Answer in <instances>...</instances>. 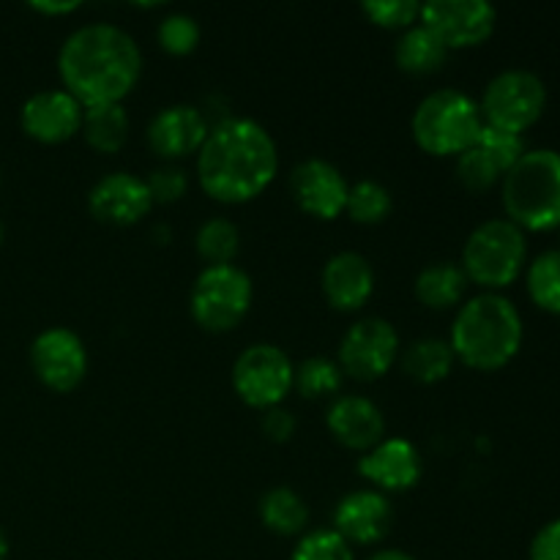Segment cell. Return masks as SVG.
<instances>
[{"mask_svg":"<svg viewBox=\"0 0 560 560\" xmlns=\"http://www.w3.org/2000/svg\"><path fill=\"white\" fill-rule=\"evenodd\" d=\"M58 74L82 107L120 104L142 77L140 44L113 22H88L60 44Z\"/></svg>","mask_w":560,"mask_h":560,"instance_id":"1","label":"cell"},{"mask_svg":"<svg viewBox=\"0 0 560 560\" xmlns=\"http://www.w3.org/2000/svg\"><path fill=\"white\" fill-rule=\"evenodd\" d=\"M279 148L271 131L252 118H224L211 126L197 153V180L219 202H249L273 184Z\"/></svg>","mask_w":560,"mask_h":560,"instance_id":"2","label":"cell"},{"mask_svg":"<svg viewBox=\"0 0 560 560\" xmlns=\"http://www.w3.org/2000/svg\"><path fill=\"white\" fill-rule=\"evenodd\" d=\"M448 345L470 370H501L523 348V317L506 295L485 290L459 306Z\"/></svg>","mask_w":560,"mask_h":560,"instance_id":"3","label":"cell"},{"mask_svg":"<svg viewBox=\"0 0 560 560\" xmlns=\"http://www.w3.org/2000/svg\"><path fill=\"white\" fill-rule=\"evenodd\" d=\"M503 208L509 222L520 230L560 228V153L534 148L501 178Z\"/></svg>","mask_w":560,"mask_h":560,"instance_id":"4","label":"cell"},{"mask_svg":"<svg viewBox=\"0 0 560 560\" xmlns=\"http://www.w3.org/2000/svg\"><path fill=\"white\" fill-rule=\"evenodd\" d=\"M481 129L485 118L479 102L457 88L427 93L410 118L416 145L432 156H459L476 145Z\"/></svg>","mask_w":560,"mask_h":560,"instance_id":"5","label":"cell"},{"mask_svg":"<svg viewBox=\"0 0 560 560\" xmlns=\"http://www.w3.org/2000/svg\"><path fill=\"white\" fill-rule=\"evenodd\" d=\"M525 257H528L525 230H520L509 219H487L465 241L459 266H463L468 282L498 293L520 277Z\"/></svg>","mask_w":560,"mask_h":560,"instance_id":"6","label":"cell"},{"mask_svg":"<svg viewBox=\"0 0 560 560\" xmlns=\"http://www.w3.org/2000/svg\"><path fill=\"white\" fill-rule=\"evenodd\" d=\"M255 284L249 273L235 262L228 266H206L197 273L189 293L191 317L200 328L213 334L233 331L252 310Z\"/></svg>","mask_w":560,"mask_h":560,"instance_id":"7","label":"cell"},{"mask_svg":"<svg viewBox=\"0 0 560 560\" xmlns=\"http://www.w3.org/2000/svg\"><path fill=\"white\" fill-rule=\"evenodd\" d=\"M547 85L528 69H506L492 77L485 88L479 109L487 126L523 135L545 113Z\"/></svg>","mask_w":560,"mask_h":560,"instance_id":"8","label":"cell"},{"mask_svg":"<svg viewBox=\"0 0 560 560\" xmlns=\"http://www.w3.org/2000/svg\"><path fill=\"white\" fill-rule=\"evenodd\" d=\"M295 364L279 345L255 342L233 364V388L249 408L268 410L293 392Z\"/></svg>","mask_w":560,"mask_h":560,"instance_id":"9","label":"cell"},{"mask_svg":"<svg viewBox=\"0 0 560 560\" xmlns=\"http://www.w3.org/2000/svg\"><path fill=\"white\" fill-rule=\"evenodd\" d=\"M399 350L402 345L394 323L375 315L361 317L345 331L337 364L355 381H377L392 370L394 361L399 359Z\"/></svg>","mask_w":560,"mask_h":560,"instance_id":"10","label":"cell"},{"mask_svg":"<svg viewBox=\"0 0 560 560\" xmlns=\"http://www.w3.org/2000/svg\"><path fill=\"white\" fill-rule=\"evenodd\" d=\"M33 375L47 388L58 394H69L85 381L88 375V348L77 331L66 326L44 328L31 345Z\"/></svg>","mask_w":560,"mask_h":560,"instance_id":"11","label":"cell"},{"mask_svg":"<svg viewBox=\"0 0 560 560\" xmlns=\"http://www.w3.org/2000/svg\"><path fill=\"white\" fill-rule=\"evenodd\" d=\"M421 25L430 27L448 49L479 47L498 25L495 5L487 0H427L421 3Z\"/></svg>","mask_w":560,"mask_h":560,"instance_id":"12","label":"cell"},{"mask_svg":"<svg viewBox=\"0 0 560 560\" xmlns=\"http://www.w3.org/2000/svg\"><path fill=\"white\" fill-rule=\"evenodd\" d=\"M290 191L301 211L323 219V222H331L339 213H345L350 184L337 164L326 162V159H304L290 173Z\"/></svg>","mask_w":560,"mask_h":560,"instance_id":"13","label":"cell"},{"mask_svg":"<svg viewBox=\"0 0 560 560\" xmlns=\"http://www.w3.org/2000/svg\"><path fill=\"white\" fill-rule=\"evenodd\" d=\"M208 131L211 124L202 109L191 104H170L153 115L145 129V140L151 151L164 159V164H175L186 156H197Z\"/></svg>","mask_w":560,"mask_h":560,"instance_id":"14","label":"cell"},{"mask_svg":"<svg viewBox=\"0 0 560 560\" xmlns=\"http://www.w3.org/2000/svg\"><path fill=\"white\" fill-rule=\"evenodd\" d=\"M85 107L63 88H49L25 98L20 109V126L31 140L58 145L82 129Z\"/></svg>","mask_w":560,"mask_h":560,"instance_id":"15","label":"cell"},{"mask_svg":"<svg viewBox=\"0 0 560 560\" xmlns=\"http://www.w3.org/2000/svg\"><path fill=\"white\" fill-rule=\"evenodd\" d=\"M359 474L377 492H405L413 490L424 474L419 448L405 438H383L377 446L361 454Z\"/></svg>","mask_w":560,"mask_h":560,"instance_id":"16","label":"cell"},{"mask_svg":"<svg viewBox=\"0 0 560 560\" xmlns=\"http://www.w3.org/2000/svg\"><path fill=\"white\" fill-rule=\"evenodd\" d=\"M88 208L98 222L131 228L151 213L153 200L145 178L135 173H109L93 184Z\"/></svg>","mask_w":560,"mask_h":560,"instance_id":"17","label":"cell"},{"mask_svg":"<svg viewBox=\"0 0 560 560\" xmlns=\"http://www.w3.org/2000/svg\"><path fill=\"white\" fill-rule=\"evenodd\" d=\"M394 523V509L388 498L377 490H353L342 495L334 509V530L350 547L377 545L388 536Z\"/></svg>","mask_w":560,"mask_h":560,"instance_id":"18","label":"cell"},{"mask_svg":"<svg viewBox=\"0 0 560 560\" xmlns=\"http://www.w3.org/2000/svg\"><path fill=\"white\" fill-rule=\"evenodd\" d=\"M326 427L334 441L353 452H370L386 438V419L372 399L361 394H339L326 410Z\"/></svg>","mask_w":560,"mask_h":560,"instance_id":"19","label":"cell"},{"mask_svg":"<svg viewBox=\"0 0 560 560\" xmlns=\"http://www.w3.org/2000/svg\"><path fill=\"white\" fill-rule=\"evenodd\" d=\"M320 288L334 310L355 312L375 293V268L361 252H337L323 266Z\"/></svg>","mask_w":560,"mask_h":560,"instance_id":"20","label":"cell"},{"mask_svg":"<svg viewBox=\"0 0 560 560\" xmlns=\"http://www.w3.org/2000/svg\"><path fill=\"white\" fill-rule=\"evenodd\" d=\"M448 58V47L427 25L416 22L413 27L402 31L394 44V60L405 74L424 77L441 69Z\"/></svg>","mask_w":560,"mask_h":560,"instance_id":"21","label":"cell"},{"mask_svg":"<svg viewBox=\"0 0 560 560\" xmlns=\"http://www.w3.org/2000/svg\"><path fill=\"white\" fill-rule=\"evenodd\" d=\"M465 288H468V277H465L463 266L452 260L430 262L416 277V299L427 306V310H448L463 301Z\"/></svg>","mask_w":560,"mask_h":560,"instance_id":"22","label":"cell"},{"mask_svg":"<svg viewBox=\"0 0 560 560\" xmlns=\"http://www.w3.org/2000/svg\"><path fill=\"white\" fill-rule=\"evenodd\" d=\"M454 350L448 339L424 337L416 339L405 350H399V364L405 375L419 383H441L452 375L454 370Z\"/></svg>","mask_w":560,"mask_h":560,"instance_id":"23","label":"cell"},{"mask_svg":"<svg viewBox=\"0 0 560 560\" xmlns=\"http://www.w3.org/2000/svg\"><path fill=\"white\" fill-rule=\"evenodd\" d=\"M262 525L279 536H304L310 525V509L304 498L290 487H271L257 503Z\"/></svg>","mask_w":560,"mask_h":560,"instance_id":"24","label":"cell"},{"mask_svg":"<svg viewBox=\"0 0 560 560\" xmlns=\"http://www.w3.org/2000/svg\"><path fill=\"white\" fill-rule=\"evenodd\" d=\"M85 142L98 153H118L129 140V115L124 104H96L82 115Z\"/></svg>","mask_w":560,"mask_h":560,"instance_id":"25","label":"cell"},{"mask_svg":"<svg viewBox=\"0 0 560 560\" xmlns=\"http://www.w3.org/2000/svg\"><path fill=\"white\" fill-rule=\"evenodd\" d=\"M197 255L208 266H228L235 260L241 249V230L238 224L230 222L228 217H211L197 228L195 235Z\"/></svg>","mask_w":560,"mask_h":560,"instance_id":"26","label":"cell"},{"mask_svg":"<svg viewBox=\"0 0 560 560\" xmlns=\"http://www.w3.org/2000/svg\"><path fill=\"white\" fill-rule=\"evenodd\" d=\"M342 366L326 355H310L295 366L293 388H299L301 397L306 399H326L337 397L342 388Z\"/></svg>","mask_w":560,"mask_h":560,"instance_id":"27","label":"cell"},{"mask_svg":"<svg viewBox=\"0 0 560 560\" xmlns=\"http://www.w3.org/2000/svg\"><path fill=\"white\" fill-rule=\"evenodd\" d=\"M528 293L536 306L560 315V249H547L530 262Z\"/></svg>","mask_w":560,"mask_h":560,"instance_id":"28","label":"cell"},{"mask_svg":"<svg viewBox=\"0 0 560 560\" xmlns=\"http://www.w3.org/2000/svg\"><path fill=\"white\" fill-rule=\"evenodd\" d=\"M392 191L381 180H355L348 191V217L359 224H381L392 213Z\"/></svg>","mask_w":560,"mask_h":560,"instance_id":"29","label":"cell"},{"mask_svg":"<svg viewBox=\"0 0 560 560\" xmlns=\"http://www.w3.org/2000/svg\"><path fill=\"white\" fill-rule=\"evenodd\" d=\"M200 22L191 14L184 11H173V14L164 16L156 27V38L162 44L164 52L170 55H189L195 52L197 44H200Z\"/></svg>","mask_w":560,"mask_h":560,"instance_id":"30","label":"cell"},{"mask_svg":"<svg viewBox=\"0 0 560 560\" xmlns=\"http://www.w3.org/2000/svg\"><path fill=\"white\" fill-rule=\"evenodd\" d=\"M290 560H355L353 547L334 528L306 530L295 545Z\"/></svg>","mask_w":560,"mask_h":560,"instance_id":"31","label":"cell"},{"mask_svg":"<svg viewBox=\"0 0 560 560\" xmlns=\"http://www.w3.org/2000/svg\"><path fill=\"white\" fill-rule=\"evenodd\" d=\"M361 11L372 25L388 31H408L421 20V3L416 0H364Z\"/></svg>","mask_w":560,"mask_h":560,"instance_id":"32","label":"cell"},{"mask_svg":"<svg viewBox=\"0 0 560 560\" xmlns=\"http://www.w3.org/2000/svg\"><path fill=\"white\" fill-rule=\"evenodd\" d=\"M457 178L470 191H485L503 178V170L479 145H474L457 156Z\"/></svg>","mask_w":560,"mask_h":560,"instance_id":"33","label":"cell"},{"mask_svg":"<svg viewBox=\"0 0 560 560\" xmlns=\"http://www.w3.org/2000/svg\"><path fill=\"white\" fill-rule=\"evenodd\" d=\"M476 145H479L481 151H485L487 156L503 170V175H506V170L512 167V164H517L520 156L528 151V148H525L523 135H514V131H506V129H495V126H487V124L485 129H481Z\"/></svg>","mask_w":560,"mask_h":560,"instance_id":"34","label":"cell"},{"mask_svg":"<svg viewBox=\"0 0 560 560\" xmlns=\"http://www.w3.org/2000/svg\"><path fill=\"white\" fill-rule=\"evenodd\" d=\"M148 191H151L153 206H170V202H178L180 197L189 189V173H186L180 164H159L148 173L145 178Z\"/></svg>","mask_w":560,"mask_h":560,"instance_id":"35","label":"cell"},{"mask_svg":"<svg viewBox=\"0 0 560 560\" xmlns=\"http://www.w3.org/2000/svg\"><path fill=\"white\" fill-rule=\"evenodd\" d=\"M260 427H262V432H266L268 441L288 443L290 438L295 435V416L290 413L288 408H282V405H277V408L262 410Z\"/></svg>","mask_w":560,"mask_h":560,"instance_id":"36","label":"cell"},{"mask_svg":"<svg viewBox=\"0 0 560 560\" xmlns=\"http://www.w3.org/2000/svg\"><path fill=\"white\" fill-rule=\"evenodd\" d=\"M530 560H560V517L547 523L530 541Z\"/></svg>","mask_w":560,"mask_h":560,"instance_id":"37","label":"cell"},{"mask_svg":"<svg viewBox=\"0 0 560 560\" xmlns=\"http://www.w3.org/2000/svg\"><path fill=\"white\" fill-rule=\"evenodd\" d=\"M82 3H77V0H36V3H31L33 11H38V14H71V11L80 9Z\"/></svg>","mask_w":560,"mask_h":560,"instance_id":"38","label":"cell"},{"mask_svg":"<svg viewBox=\"0 0 560 560\" xmlns=\"http://www.w3.org/2000/svg\"><path fill=\"white\" fill-rule=\"evenodd\" d=\"M366 560H416V558L405 550H377Z\"/></svg>","mask_w":560,"mask_h":560,"instance_id":"39","label":"cell"},{"mask_svg":"<svg viewBox=\"0 0 560 560\" xmlns=\"http://www.w3.org/2000/svg\"><path fill=\"white\" fill-rule=\"evenodd\" d=\"M9 558V536H5V530L0 528V560Z\"/></svg>","mask_w":560,"mask_h":560,"instance_id":"40","label":"cell"},{"mask_svg":"<svg viewBox=\"0 0 560 560\" xmlns=\"http://www.w3.org/2000/svg\"><path fill=\"white\" fill-rule=\"evenodd\" d=\"M3 235H5V233H3V224H0V244H3Z\"/></svg>","mask_w":560,"mask_h":560,"instance_id":"41","label":"cell"}]
</instances>
